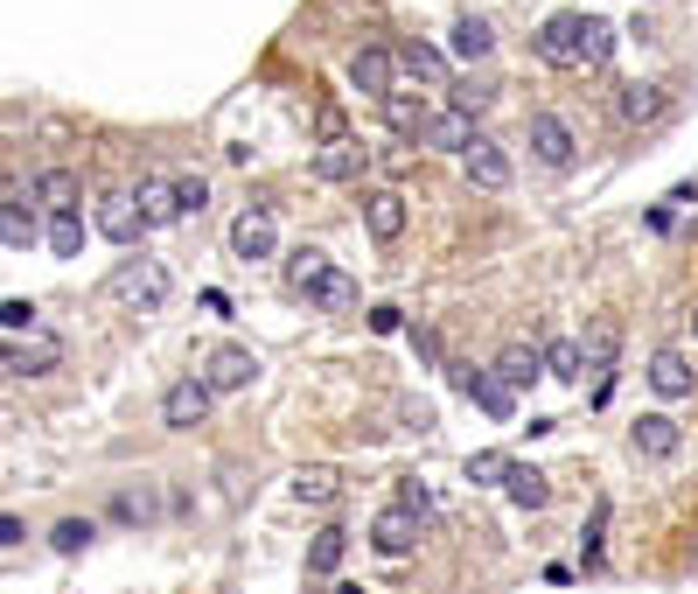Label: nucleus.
<instances>
[{"instance_id":"nucleus-42","label":"nucleus","mask_w":698,"mask_h":594,"mask_svg":"<svg viewBox=\"0 0 698 594\" xmlns=\"http://www.w3.org/2000/svg\"><path fill=\"white\" fill-rule=\"evenodd\" d=\"M371 329L377 335H399L405 329V308H371Z\"/></svg>"},{"instance_id":"nucleus-25","label":"nucleus","mask_w":698,"mask_h":594,"mask_svg":"<svg viewBox=\"0 0 698 594\" xmlns=\"http://www.w3.org/2000/svg\"><path fill=\"white\" fill-rule=\"evenodd\" d=\"M294 497H301V504H322V510H328L335 497H343V476H335V469H322V461H315V469H301V476H294Z\"/></svg>"},{"instance_id":"nucleus-4","label":"nucleus","mask_w":698,"mask_h":594,"mask_svg":"<svg viewBox=\"0 0 698 594\" xmlns=\"http://www.w3.org/2000/svg\"><path fill=\"white\" fill-rule=\"evenodd\" d=\"M538 57L559 64V70H573L587 57V14H552L545 29H538Z\"/></svg>"},{"instance_id":"nucleus-6","label":"nucleus","mask_w":698,"mask_h":594,"mask_svg":"<svg viewBox=\"0 0 698 594\" xmlns=\"http://www.w3.org/2000/svg\"><path fill=\"white\" fill-rule=\"evenodd\" d=\"M252 378H258V357L245 343H224V350H210V364H203V384H210V392H245Z\"/></svg>"},{"instance_id":"nucleus-30","label":"nucleus","mask_w":698,"mask_h":594,"mask_svg":"<svg viewBox=\"0 0 698 594\" xmlns=\"http://www.w3.org/2000/svg\"><path fill=\"white\" fill-rule=\"evenodd\" d=\"M399 64L420 77V85H441V77H448V57H441V49H426V42H405V49H399Z\"/></svg>"},{"instance_id":"nucleus-45","label":"nucleus","mask_w":698,"mask_h":594,"mask_svg":"<svg viewBox=\"0 0 698 594\" xmlns=\"http://www.w3.org/2000/svg\"><path fill=\"white\" fill-rule=\"evenodd\" d=\"M8 364H14V350H8V343H0V371H8Z\"/></svg>"},{"instance_id":"nucleus-44","label":"nucleus","mask_w":698,"mask_h":594,"mask_svg":"<svg viewBox=\"0 0 698 594\" xmlns=\"http://www.w3.org/2000/svg\"><path fill=\"white\" fill-rule=\"evenodd\" d=\"M8 546H21V518H8V510H0V553Z\"/></svg>"},{"instance_id":"nucleus-43","label":"nucleus","mask_w":698,"mask_h":594,"mask_svg":"<svg viewBox=\"0 0 698 594\" xmlns=\"http://www.w3.org/2000/svg\"><path fill=\"white\" fill-rule=\"evenodd\" d=\"M412 350H420V364H441V335L420 329V335H412Z\"/></svg>"},{"instance_id":"nucleus-22","label":"nucleus","mask_w":698,"mask_h":594,"mask_svg":"<svg viewBox=\"0 0 698 594\" xmlns=\"http://www.w3.org/2000/svg\"><path fill=\"white\" fill-rule=\"evenodd\" d=\"M134 203H140V224H147V231H161V224L183 217V211H175V183H140Z\"/></svg>"},{"instance_id":"nucleus-14","label":"nucleus","mask_w":698,"mask_h":594,"mask_svg":"<svg viewBox=\"0 0 698 594\" xmlns=\"http://www.w3.org/2000/svg\"><path fill=\"white\" fill-rule=\"evenodd\" d=\"M678 448H685V434H678V420H670V412H642V420H636V455L670 461Z\"/></svg>"},{"instance_id":"nucleus-7","label":"nucleus","mask_w":698,"mask_h":594,"mask_svg":"<svg viewBox=\"0 0 698 594\" xmlns=\"http://www.w3.org/2000/svg\"><path fill=\"white\" fill-rule=\"evenodd\" d=\"M524 134H531V154H538L545 168H573V126H566L559 113H531Z\"/></svg>"},{"instance_id":"nucleus-24","label":"nucleus","mask_w":698,"mask_h":594,"mask_svg":"<svg viewBox=\"0 0 698 594\" xmlns=\"http://www.w3.org/2000/svg\"><path fill=\"white\" fill-rule=\"evenodd\" d=\"M343 553H350V532H343V525H322L315 546H307V574H335V566H343Z\"/></svg>"},{"instance_id":"nucleus-39","label":"nucleus","mask_w":698,"mask_h":594,"mask_svg":"<svg viewBox=\"0 0 698 594\" xmlns=\"http://www.w3.org/2000/svg\"><path fill=\"white\" fill-rule=\"evenodd\" d=\"M399 510H412V518H426V510H433V489H426L420 476H405V483H399Z\"/></svg>"},{"instance_id":"nucleus-21","label":"nucleus","mask_w":698,"mask_h":594,"mask_svg":"<svg viewBox=\"0 0 698 594\" xmlns=\"http://www.w3.org/2000/svg\"><path fill=\"white\" fill-rule=\"evenodd\" d=\"M42 238H49V252H57V260H77V252H85V217H77V211H49Z\"/></svg>"},{"instance_id":"nucleus-36","label":"nucleus","mask_w":698,"mask_h":594,"mask_svg":"<svg viewBox=\"0 0 698 594\" xmlns=\"http://www.w3.org/2000/svg\"><path fill=\"white\" fill-rule=\"evenodd\" d=\"M503 476H510V455H497V448L469 455V483H503Z\"/></svg>"},{"instance_id":"nucleus-18","label":"nucleus","mask_w":698,"mask_h":594,"mask_svg":"<svg viewBox=\"0 0 698 594\" xmlns=\"http://www.w3.org/2000/svg\"><path fill=\"white\" fill-rule=\"evenodd\" d=\"M615 113H622V126H650V119L670 113V98H663V85H622Z\"/></svg>"},{"instance_id":"nucleus-41","label":"nucleus","mask_w":698,"mask_h":594,"mask_svg":"<svg viewBox=\"0 0 698 594\" xmlns=\"http://www.w3.org/2000/svg\"><path fill=\"white\" fill-rule=\"evenodd\" d=\"M315 134H322V140H350V126H343V113H335V106H322V113H315Z\"/></svg>"},{"instance_id":"nucleus-8","label":"nucleus","mask_w":698,"mask_h":594,"mask_svg":"<svg viewBox=\"0 0 698 594\" xmlns=\"http://www.w3.org/2000/svg\"><path fill=\"white\" fill-rule=\"evenodd\" d=\"M454 384L489 412V420H517V384H503L497 371H454Z\"/></svg>"},{"instance_id":"nucleus-2","label":"nucleus","mask_w":698,"mask_h":594,"mask_svg":"<svg viewBox=\"0 0 698 594\" xmlns=\"http://www.w3.org/2000/svg\"><path fill=\"white\" fill-rule=\"evenodd\" d=\"M210 406H217V392H210V384H203V371H196V378H175V384H168L161 420H168L175 434H189V427H203V420H210Z\"/></svg>"},{"instance_id":"nucleus-31","label":"nucleus","mask_w":698,"mask_h":594,"mask_svg":"<svg viewBox=\"0 0 698 594\" xmlns=\"http://www.w3.org/2000/svg\"><path fill=\"white\" fill-rule=\"evenodd\" d=\"M322 273H328V252L307 245V252H294V260H287V288H294V294H315Z\"/></svg>"},{"instance_id":"nucleus-15","label":"nucleus","mask_w":698,"mask_h":594,"mask_svg":"<svg viewBox=\"0 0 698 594\" xmlns=\"http://www.w3.org/2000/svg\"><path fill=\"white\" fill-rule=\"evenodd\" d=\"M420 140H426V147H441V154H469V147H475V119L448 106V113H433V119H426V134H420Z\"/></svg>"},{"instance_id":"nucleus-46","label":"nucleus","mask_w":698,"mask_h":594,"mask_svg":"<svg viewBox=\"0 0 698 594\" xmlns=\"http://www.w3.org/2000/svg\"><path fill=\"white\" fill-rule=\"evenodd\" d=\"M335 594H364V587H335Z\"/></svg>"},{"instance_id":"nucleus-1","label":"nucleus","mask_w":698,"mask_h":594,"mask_svg":"<svg viewBox=\"0 0 698 594\" xmlns=\"http://www.w3.org/2000/svg\"><path fill=\"white\" fill-rule=\"evenodd\" d=\"M168 288H175V280H168L161 260H126V266L112 273V301H126L134 315H161V308H168Z\"/></svg>"},{"instance_id":"nucleus-10","label":"nucleus","mask_w":698,"mask_h":594,"mask_svg":"<svg viewBox=\"0 0 698 594\" xmlns=\"http://www.w3.org/2000/svg\"><path fill=\"white\" fill-rule=\"evenodd\" d=\"M273 245H279V231H273V211H266V203L230 224V252H238V260H273Z\"/></svg>"},{"instance_id":"nucleus-37","label":"nucleus","mask_w":698,"mask_h":594,"mask_svg":"<svg viewBox=\"0 0 698 594\" xmlns=\"http://www.w3.org/2000/svg\"><path fill=\"white\" fill-rule=\"evenodd\" d=\"M608 57H615V29L587 14V57H580V64H608Z\"/></svg>"},{"instance_id":"nucleus-26","label":"nucleus","mask_w":698,"mask_h":594,"mask_svg":"<svg viewBox=\"0 0 698 594\" xmlns=\"http://www.w3.org/2000/svg\"><path fill=\"white\" fill-rule=\"evenodd\" d=\"M580 371H587V350L573 343V335L545 343V378H559V384H580Z\"/></svg>"},{"instance_id":"nucleus-27","label":"nucleus","mask_w":698,"mask_h":594,"mask_svg":"<svg viewBox=\"0 0 698 594\" xmlns=\"http://www.w3.org/2000/svg\"><path fill=\"white\" fill-rule=\"evenodd\" d=\"M580 350H587V364H593V371H608V364H615V350H622V322L601 315V322L587 329V343H580Z\"/></svg>"},{"instance_id":"nucleus-34","label":"nucleus","mask_w":698,"mask_h":594,"mask_svg":"<svg viewBox=\"0 0 698 594\" xmlns=\"http://www.w3.org/2000/svg\"><path fill=\"white\" fill-rule=\"evenodd\" d=\"M608 518H615V504L601 497V504H593V518H587V532H580V546H587V566H601V538H608Z\"/></svg>"},{"instance_id":"nucleus-3","label":"nucleus","mask_w":698,"mask_h":594,"mask_svg":"<svg viewBox=\"0 0 698 594\" xmlns=\"http://www.w3.org/2000/svg\"><path fill=\"white\" fill-rule=\"evenodd\" d=\"M392 77H399V57H392V49H384V42H364V49H356V57H350V85L364 91V98H377V106H384V98L399 91Z\"/></svg>"},{"instance_id":"nucleus-9","label":"nucleus","mask_w":698,"mask_h":594,"mask_svg":"<svg viewBox=\"0 0 698 594\" xmlns=\"http://www.w3.org/2000/svg\"><path fill=\"white\" fill-rule=\"evenodd\" d=\"M461 162H469V183L475 189H510V154H503V140H489V134H475V147L461 154Z\"/></svg>"},{"instance_id":"nucleus-28","label":"nucleus","mask_w":698,"mask_h":594,"mask_svg":"<svg viewBox=\"0 0 698 594\" xmlns=\"http://www.w3.org/2000/svg\"><path fill=\"white\" fill-rule=\"evenodd\" d=\"M489 49H497V29H489L482 14H461V21H454V57L475 64V57H489Z\"/></svg>"},{"instance_id":"nucleus-33","label":"nucleus","mask_w":698,"mask_h":594,"mask_svg":"<svg viewBox=\"0 0 698 594\" xmlns=\"http://www.w3.org/2000/svg\"><path fill=\"white\" fill-rule=\"evenodd\" d=\"M91 538H98V525H91V518H63L57 532H49V546H57L63 559H77V553L91 546Z\"/></svg>"},{"instance_id":"nucleus-17","label":"nucleus","mask_w":698,"mask_h":594,"mask_svg":"<svg viewBox=\"0 0 698 594\" xmlns=\"http://www.w3.org/2000/svg\"><path fill=\"white\" fill-rule=\"evenodd\" d=\"M315 175H322V183H356V175H364V147H356V140H322Z\"/></svg>"},{"instance_id":"nucleus-40","label":"nucleus","mask_w":698,"mask_h":594,"mask_svg":"<svg viewBox=\"0 0 698 594\" xmlns=\"http://www.w3.org/2000/svg\"><path fill=\"white\" fill-rule=\"evenodd\" d=\"M0 329H8V335L36 329V301H0Z\"/></svg>"},{"instance_id":"nucleus-23","label":"nucleus","mask_w":698,"mask_h":594,"mask_svg":"<svg viewBox=\"0 0 698 594\" xmlns=\"http://www.w3.org/2000/svg\"><path fill=\"white\" fill-rule=\"evenodd\" d=\"M503 489H510V504H517V510H545V504H552V483L538 476V469H517V461H510Z\"/></svg>"},{"instance_id":"nucleus-32","label":"nucleus","mask_w":698,"mask_h":594,"mask_svg":"<svg viewBox=\"0 0 698 594\" xmlns=\"http://www.w3.org/2000/svg\"><path fill=\"white\" fill-rule=\"evenodd\" d=\"M0 245H36V211H21V203H0Z\"/></svg>"},{"instance_id":"nucleus-13","label":"nucleus","mask_w":698,"mask_h":594,"mask_svg":"<svg viewBox=\"0 0 698 594\" xmlns=\"http://www.w3.org/2000/svg\"><path fill=\"white\" fill-rule=\"evenodd\" d=\"M650 384H657V399H691L698 392V371L685 364V350H657L650 357Z\"/></svg>"},{"instance_id":"nucleus-38","label":"nucleus","mask_w":698,"mask_h":594,"mask_svg":"<svg viewBox=\"0 0 698 594\" xmlns=\"http://www.w3.org/2000/svg\"><path fill=\"white\" fill-rule=\"evenodd\" d=\"M489 106H497V85H461V91H454V113H469V119L489 113Z\"/></svg>"},{"instance_id":"nucleus-19","label":"nucleus","mask_w":698,"mask_h":594,"mask_svg":"<svg viewBox=\"0 0 698 594\" xmlns=\"http://www.w3.org/2000/svg\"><path fill=\"white\" fill-rule=\"evenodd\" d=\"M307 301H315V308H322V315H350V308H356V301H364V294H356V280H350L343 266H328V273L315 280V294H307Z\"/></svg>"},{"instance_id":"nucleus-20","label":"nucleus","mask_w":698,"mask_h":594,"mask_svg":"<svg viewBox=\"0 0 698 594\" xmlns=\"http://www.w3.org/2000/svg\"><path fill=\"white\" fill-rule=\"evenodd\" d=\"M497 378H503V384H531V378H545V350H538V343H510V350L497 357Z\"/></svg>"},{"instance_id":"nucleus-11","label":"nucleus","mask_w":698,"mask_h":594,"mask_svg":"<svg viewBox=\"0 0 698 594\" xmlns=\"http://www.w3.org/2000/svg\"><path fill=\"white\" fill-rule=\"evenodd\" d=\"M412 538H420V518H412V510H377V525H371V546L384 553V559H405L412 553Z\"/></svg>"},{"instance_id":"nucleus-16","label":"nucleus","mask_w":698,"mask_h":594,"mask_svg":"<svg viewBox=\"0 0 698 594\" xmlns=\"http://www.w3.org/2000/svg\"><path fill=\"white\" fill-rule=\"evenodd\" d=\"M426 119H433V106H426L420 91H392V98H384V126H392L399 140H420Z\"/></svg>"},{"instance_id":"nucleus-29","label":"nucleus","mask_w":698,"mask_h":594,"mask_svg":"<svg viewBox=\"0 0 698 594\" xmlns=\"http://www.w3.org/2000/svg\"><path fill=\"white\" fill-rule=\"evenodd\" d=\"M36 203H49V211H77V175L70 168H42L36 175Z\"/></svg>"},{"instance_id":"nucleus-47","label":"nucleus","mask_w":698,"mask_h":594,"mask_svg":"<svg viewBox=\"0 0 698 594\" xmlns=\"http://www.w3.org/2000/svg\"><path fill=\"white\" fill-rule=\"evenodd\" d=\"M691 329H698V308H691Z\"/></svg>"},{"instance_id":"nucleus-12","label":"nucleus","mask_w":698,"mask_h":594,"mask_svg":"<svg viewBox=\"0 0 698 594\" xmlns=\"http://www.w3.org/2000/svg\"><path fill=\"white\" fill-rule=\"evenodd\" d=\"M364 231H371L377 245H392L399 231H405V196L399 189H371L364 196Z\"/></svg>"},{"instance_id":"nucleus-35","label":"nucleus","mask_w":698,"mask_h":594,"mask_svg":"<svg viewBox=\"0 0 698 594\" xmlns=\"http://www.w3.org/2000/svg\"><path fill=\"white\" fill-rule=\"evenodd\" d=\"M203 203H210V183H203V175H183V183H175V211L203 217Z\"/></svg>"},{"instance_id":"nucleus-5","label":"nucleus","mask_w":698,"mask_h":594,"mask_svg":"<svg viewBox=\"0 0 698 594\" xmlns=\"http://www.w3.org/2000/svg\"><path fill=\"white\" fill-rule=\"evenodd\" d=\"M91 224H98V238H112V245H134L140 238V203H134V189H112V196H98V211H91Z\"/></svg>"}]
</instances>
